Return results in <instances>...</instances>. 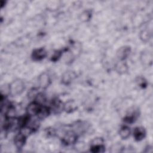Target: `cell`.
Returning <instances> with one entry per match:
<instances>
[{
	"label": "cell",
	"mask_w": 153,
	"mask_h": 153,
	"mask_svg": "<svg viewBox=\"0 0 153 153\" xmlns=\"http://www.w3.org/2000/svg\"><path fill=\"white\" fill-rule=\"evenodd\" d=\"M103 143L104 140L102 138H94L90 144V151L94 153L104 152L105 151V146Z\"/></svg>",
	"instance_id": "cell-1"
},
{
	"label": "cell",
	"mask_w": 153,
	"mask_h": 153,
	"mask_svg": "<svg viewBox=\"0 0 153 153\" xmlns=\"http://www.w3.org/2000/svg\"><path fill=\"white\" fill-rule=\"evenodd\" d=\"M10 94L18 95L21 94L25 89V84L20 79H16L10 84Z\"/></svg>",
	"instance_id": "cell-2"
},
{
	"label": "cell",
	"mask_w": 153,
	"mask_h": 153,
	"mask_svg": "<svg viewBox=\"0 0 153 153\" xmlns=\"http://www.w3.org/2000/svg\"><path fill=\"white\" fill-rule=\"evenodd\" d=\"M77 137L78 136L75 132L73 131H68L62 137V142L66 145H72L76 142Z\"/></svg>",
	"instance_id": "cell-3"
},
{
	"label": "cell",
	"mask_w": 153,
	"mask_h": 153,
	"mask_svg": "<svg viewBox=\"0 0 153 153\" xmlns=\"http://www.w3.org/2000/svg\"><path fill=\"white\" fill-rule=\"evenodd\" d=\"M50 108L54 114H59L64 110V103L60 99L56 98L52 100Z\"/></svg>",
	"instance_id": "cell-4"
},
{
	"label": "cell",
	"mask_w": 153,
	"mask_h": 153,
	"mask_svg": "<svg viewBox=\"0 0 153 153\" xmlns=\"http://www.w3.org/2000/svg\"><path fill=\"white\" fill-rule=\"evenodd\" d=\"M41 106V105L33 100L32 102L30 103L26 108L27 114L30 117L36 115Z\"/></svg>",
	"instance_id": "cell-5"
},
{
	"label": "cell",
	"mask_w": 153,
	"mask_h": 153,
	"mask_svg": "<svg viewBox=\"0 0 153 153\" xmlns=\"http://www.w3.org/2000/svg\"><path fill=\"white\" fill-rule=\"evenodd\" d=\"M47 51L44 48L35 49L32 53V59L35 61H39L44 59L47 56Z\"/></svg>",
	"instance_id": "cell-6"
},
{
	"label": "cell",
	"mask_w": 153,
	"mask_h": 153,
	"mask_svg": "<svg viewBox=\"0 0 153 153\" xmlns=\"http://www.w3.org/2000/svg\"><path fill=\"white\" fill-rule=\"evenodd\" d=\"M131 48L129 46H123L120 48L117 51V57L120 60H124L130 54Z\"/></svg>",
	"instance_id": "cell-7"
},
{
	"label": "cell",
	"mask_w": 153,
	"mask_h": 153,
	"mask_svg": "<svg viewBox=\"0 0 153 153\" xmlns=\"http://www.w3.org/2000/svg\"><path fill=\"white\" fill-rule=\"evenodd\" d=\"M50 78L49 75L47 72L41 74L38 77V84L41 88H47L50 83Z\"/></svg>",
	"instance_id": "cell-8"
},
{
	"label": "cell",
	"mask_w": 153,
	"mask_h": 153,
	"mask_svg": "<svg viewBox=\"0 0 153 153\" xmlns=\"http://www.w3.org/2000/svg\"><path fill=\"white\" fill-rule=\"evenodd\" d=\"M146 136L145 129L143 127H136L133 131V137L136 141H140Z\"/></svg>",
	"instance_id": "cell-9"
},
{
	"label": "cell",
	"mask_w": 153,
	"mask_h": 153,
	"mask_svg": "<svg viewBox=\"0 0 153 153\" xmlns=\"http://www.w3.org/2000/svg\"><path fill=\"white\" fill-rule=\"evenodd\" d=\"M26 137L25 136L20 133V132L16 134L14 139V142L15 146L17 149H22L26 143Z\"/></svg>",
	"instance_id": "cell-10"
},
{
	"label": "cell",
	"mask_w": 153,
	"mask_h": 153,
	"mask_svg": "<svg viewBox=\"0 0 153 153\" xmlns=\"http://www.w3.org/2000/svg\"><path fill=\"white\" fill-rule=\"evenodd\" d=\"M128 65L124 60H120L115 65V70L119 74H124L128 71Z\"/></svg>",
	"instance_id": "cell-11"
},
{
	"label": "cell",
	"mask_w": 153,
	"mask_h": 153,
	"mask_svg": "<svg viewBox=\"0 0 153 153\" xmlns=\"http://www.w3.org/2000/svg\"><path fill=\"white\" fill-rule=\"evenodd\" d=\"M76 75L72 71H67L65 72L62 76V82L65 85H68L75 78Z\"/></svg>",
	"instance_id": "cell-12"
},
{
	"label": "cell",
	"mask_w": 153,
	"mask_h": 153,
	"mask_svg": "<svg viewBox=\"0 0 153 153\" xmlns=\"http://www.w3.org/2000/svg\"><path fill=\"white\" fill-rule=\"evenodd\" d=\"M50 108L45 106H41V107L40 108L36 116L38 117V118L40 119V120H42L45 118L46 117H47L49 114H50Z\"/></svg>",
	"instance_id": "cell-13"
},
{
	"label": "cell",
	"mask_w": 153,
	"mask_h": 153,
	"mask_svg": "<svg viewBox=\"0 0 153 153\" xmlns=\"http://www.w3.org/2000/svg\"><path fill=\"white\" fill-rule=\"evenodd\" d=\"M76 108V104L74 100H68L65 103H64V110L66 112H72L75 111Z\"/></svg>",
	"instance_id": "cell-14"
},
{
	"label": "cell",
	"mask_w": 153,
	"mask_h": 153,
	"mask_svg": "<svg viewBox=\"0 0 153 153\" xmlns=\"http://www.w3.org/2000/svg\"><path fill=\"white\" fill-rule=\"evenodd\" d=\"M130 129L127 126H123L122 127L119 131L120 136L123 139H127L130 135Z\"/></svg>",
	"instance_id": "cell-15"
},
{
	"label": "cell",
	"mask_w": 153,
	"mask_h": 153,
	"mask_svg": "<svg viewBox=\"0 0 153 153\" xmlns=\"http://www.w3.org/2000/svg\"><path fill=\"white\" fill-rule=\"evenodd\" d=\"M91 17V12L90 10H85L79 15V20L82 22H88Z\"/></svg>",
	"instance_id": "cell-16"
},
{
	"label": "cell",
	"mask_w": 153,
	"mask_h": 153,
	"mask_svg": "<svg viewBox=\"0 0 153 153\" xmlns=\"http://www.w3.org/2000/svg\"><path fill=\"white\" fill-rule=\"evenodd\" d=\"M10 94V84H4L1 87V97H4Z\"/></svg>",
	"instance_id": "cell-17"
},
{
	"label": "cell",
	"mask_w": 153,
	"mask_h": 153,
	"mask_svg": "<svg viewBox=\"0 0 153 153\" xmlns=\"http://www.w3.org/2000/svg\"><path fill=\"white\" fill-rule=\"evenodd\" d=\"M150 37H151L150 33L146 29H145V30L141 31L140 33V38L143 42L148 41L149 39H150Z\"/></svg>",
	"instance_id": "cell-18"
},
{
	"label": "cell",
	"mask_w": 153,
	"mask_h": 153,
	"mask_svg": "<svg viewBox=\"0 0 153 153\" xmlns=\"http://www.w3.org/2000/svg\"><path fill=\"white\" fill-rule=\"evenodd\" d=\"M34 101L36 102L37 103L42 105L46 101L45 96L42 93H38V94L36 96V97L34 99Z\"/></svg>",
	"instance_id": "cell-19"
},
{
	"label": "cell",
	"mask_w": 153,
	"mask_h": 153,
	"mask_svg": "<svg viewBox=\"0 0 153 153\" xmlns=\"http://www.w3.org/2000/svg\"><path fill=\"white\" fill-rule=\"evenodd\" d=\"M136 82L137 83V84L140 87H141L142 88L145 87L146 86V85H147L146 80L143 78H142V77H138V78H137Z\"/></svg>",
	"instance_id": "cell-20"
},
{
	"label": "cell",
	"mask_w": 153,
	"mask_h": 153,
	"mask_svg": "<svg viewBox=\"0 0 153 153\" xmlns=\"http://www.w3.org/2000/svg\"><path fill=\"white\" fill-rule=\"evenodd\" d=\"M61 56H62V51L60 50H57V51H54V53L52 55L51 60L55 62V61L57 60Z\"/></svg>",
	"instance_id": "cell-21"
},
{
	"label": "cell",
	"mask_w": 153,
	"mask_h": 153,
	"mask_svg": "<svg viewBox=\"0 0 153 153\" xmlns=\"http://www.w3.org/2000/svg\"><path fill=\"white\" fill-rule=\"evenodd\" d=\"M37 90L36 88H32L30 90V91L28 93V96L30 98H33L35 99V97H36V96L38 94V92L36 91Z\"/></svg>",
	"instance_id": "cell-22"
}]
</instances>
